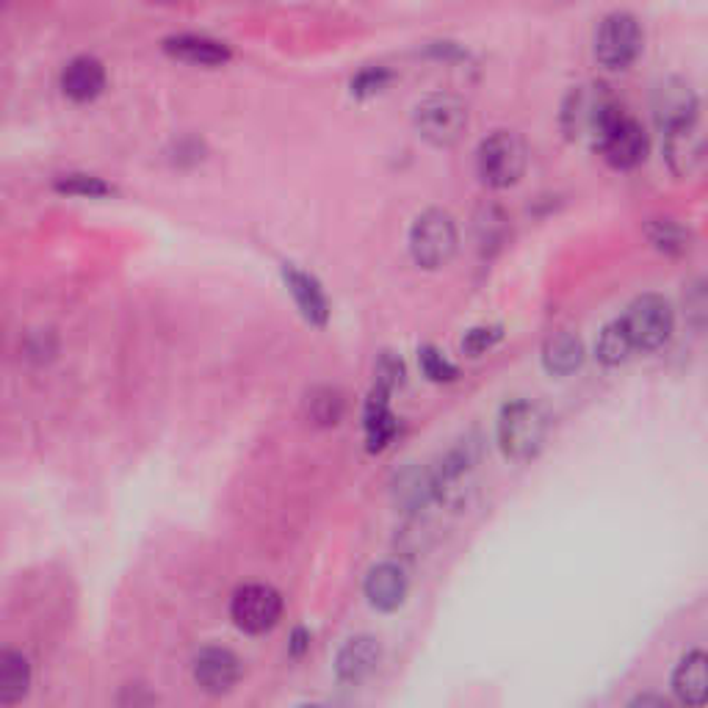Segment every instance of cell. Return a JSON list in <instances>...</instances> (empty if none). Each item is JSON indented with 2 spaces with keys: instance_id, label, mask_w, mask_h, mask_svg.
I'll use <instances>...</instances> for the list:
<instances>
[{
  "instance_id": "6da1fadb",
  "label": "cell",
  "mask_w": 708,
  "mask_h": 708,
  "mask_svg": "<svg viewBox=\"0 0 708 708\" xmlns=\"http://www.w3.org/2000/svg\"><path fill=\"white\" fill-rule=\"evenodd\" d=\"M499 445L510 460L527 462L540 454L542 443L548 437V415L542 413L540 404L529 399H515L504 404L499 415Z\"/></svg>"
},
{
  "instance_id": "7a4b0ae2",
  "label": "cell",
  "mask_w": 708,
  "mask_h": 708,
  "mask_svg": "<svg viewBox=\"0 0 708 708\" xmlns=\"http://www.w3.org/2000/svg\"><path fill=\"white\" fill-rule=\"evenodd\" d=\"M529 150L527 141L515 130H495L482 139L476 150V173L484 186L510 188L527 173Z\"/></svg>"
},
{
  "instance_id": "3957f363",
  "label": "cell",
  "mask_w": 708,
  "mask_h": 708,
  "mask_svg": "<svg viewBox=\"0 0 708 708\" xmlns=\"http://www.w3.org/2000/svg\"><path fill=\"white\" fill-rule=\"evenodd\" d=\"M456 244V225L451 219V214H445L441 208H430L413 222L410 227V255L421 268H443L454 258Z\"/></svg>"
},
{
  "instance_id": "277c9868",
  "label": "cell",
  "mask_w": 708,
  "mask_h": 708,
  "mask_svg": "<svg viewBox=\"0 0 708 708\" xmlns=\"http://www.w3.org/2000/svg\"><path fill=\"white\" fill-rule=\"evenodd\" d=\"M631 338L633 350L653 352L661 350L672 338L676 330V313L672 305L659 294H642L628 305L626 316L620 318Z\"/></svg>"
},
{
  "instance_id": "5b68a950",
  "label": "cell",
  "mask_w": 708,
  "mask_h": 708,
  "mask_svg": "<svg viewBox=\"0 0 708 708\" xmlns=\"http://www.w3.org/2000/svg\"><path fill=\"white\" fill-rule=\"evenodd\" d=\"M413 125L432 147H454L468 128V106L454 95H430L415 106Z\"/></svg>"
},
{
  "instance_id": "8992f818",
  "label": "cell",
  "mask_w": 708,
  "mask_h": 708,
  "mask_svg": "<svg viewBox=\"0 0 708 708\" xmlns=\"http://www.w3.org/2000/svg\"><path fill=\"white\" fill-rule=\"evenodd\" d=\"M645 45L642 26L628 11H614L601 20L596 31V59L607 70H628L639 59Z\"/></svg>"
},
{
  "instance_id": "52a82bcc",
  "label": "cell",
  "mask_w": 708,
  "mask_h": 708,
  "mask_svg": "<svg viewBox=\"0 0 708 708\" xmlns=\"http://www.w3.org/2000/svg\"><path fill=\"white\" fill-rule=\"evenodd\" d=\"M598 153L603 156V161L612 169L628 173V169H637L639 164L648 158V134H645L642 125L631 117L628 111H622L601 136H598L596 145Z\"/></svg>"
},
{
  "instance_id": "ba28073f",
  "label": "cell",
  "mask_w": 708,
  "mask_h": 708,
  "mask_svg": "<svg viewBox=\"0 0 708 708\" xmlns=\"http://www.w3.org/2000/svg\"><path fill=\"white\" fill-rule=\"evenodd\" d=\"M698 95L681 78H667L653 89V119L661 136L678 134V130L698 125Z\"/></svg>"
},
{
  "instance_id": "9c48e42d",
  "label": "cell",
  "mask_w": 708,
  "mask_h": 708,
  "mask_svg": "<svg viewBox=\"0 0 708 708\" xmlns=\"http://www.w3.org/2000/svg\"><path fill=\"white\" fill-rule=\"evenodd\" d=\"M230 614L242 631L264 633L277 626L279 614H283V598L274 587L247 584L233 596Z\"/></svg>"
},
{
  "instance_id": "30bf717a",
  "label": "cell",
  "mask_w": 708,
  "mask_h": 708,
  "mask_svg": "<svg viewBox=\"0 0 708 708\" xmlns=\"http://www.w3.org/2000/svg\"><path fill=\"white\" fill-rule=\"evenodd\" d=\"M194 678L210 695H225L242 678V661L227 648H205L194 659Z\"/></svg>"
},
{
  "instance_id": "8fae6325",
  "label": "cell",
  "mask_w": 708,
  "mask_h": 708,
  "mask_svg": "<svg viewBox=\"0 0 708 708\" xmlns=\"http://www.w3.org/2000/svg\"><path fill=\"white\" fill-rule=\"evenodd\" d=\"M410 590V579L396 562H382L365 576V598L380 612H396Z\"/></svg>"
},
{
  "instance_id": "7c38bea8",
  "label": "cell",
  "mask_w": 708,
  "mask_h": 708,
  "mask_svg": "<svg viewBox=\"0 0 708 708\" xmlns=\"http://www.w3.org/2000/svg\"><path fill=\"white\" fill-rule=\"evenodd\" d=\"M164 50L177 61H186L194 67H225L233 59L230 48L214 37L203 33H177L164 42Z\"/></svg>"
},
{
  "instance_id": "4fadbf2b",
  "label": "cell",
  "mask_w": 708,
  "mask_h": 708,
  "mask_svg": "<svg viewBox=\"0 0 708 708\" xmlns=\"http://www.w3.org/2000/svg\"><path fill=\"white\" fill-rule=\"evenodd\" d=\"M382 648L374 637H352L346 639L344 648L338 650V659H335V672L344 684H363L365 678H371L380 667Z\"/></svg>"
},
{
  "instance_id": "5bb4252c",
  "label": "cell",
  "mask_w": 708,
  "mask_h": 708,
  "mask_svg": "<svg viewBox=\"0 0 708 708\" xmlns=\"http://www.w3.org/2000/svg\"><path fill=\"white\" fill-rule=\"evenodd\" d=\"M363 430H365V449L382 451L396 437L399 421L391 410V393L374 387L363 410Z\"/></svg>"
},
{
  "instance_id": "9a60e30c",
  "label": "cell",
  "mask_w": 708,
  "mask_h": 708,
  "mask_svg": "<svg viewBox=\"0 0 708 708\" xmlns=\"http://www.w3.org/2000/svg\"><path fill=\"white\" fill-rule=\"evenodd\" d=\"M106 89V67L91 56H78L61 70V91L76 102H91Z\"/></svg>"
},
{
  "instance_id": "2e32d148",
  "label": "cell",
  "mask_w": 708,
  "mask_h": 708,
  "mask_svg": "<svg viewBox=\"0 0 708 708\" xmlns=\"http://www.w3.org/2000/svg\"><path fill=\"white\" fill-rule=\"evenodd\" d=\"M283 277L291 296H294L296 307L302 311V316L311 324H316V327H324L330 318V302L327 296H324L322 285L316 283V277H311L307 272H299L296 266H285Z\"/></svg>"
},
{
  "instance_id": "e0dca14e",
  "label": "cell",
  "mask_w": 708,
  "mask_h": 708,
  "mask_svg": "<svg viewBox=\"0 0 708 708\" xmlns=\"http://www.w3.org/2000/svg\"><path fill=\"white\" fill-rule=\"evenodd\" d=\"M672 692L681 704L704 706L708 700V656L704 650H692L681 659L672 672Z\"/></svg>"
},
{
  "instance_id": "ac0fdd59",
  "label": "cell",
  "mask_w": 708,
  "mask_h": 708,
  "mask_svg": "<svg viewBox=\"0 0 708 708\" xmlns=\"http://www.w3.org/2000/svg\"><path fill=\"white\" fill-rule=\"evenodd\" d=\"M393 499L404 512H419L435 499V476L432 468H404L393 482Z\"/></svg>"
},
{
  "instance_id": "d6986e66",
  "label": "cell",
  "mask_w": 708,
  "mask_h": 708,
  "mask_svg": "<svg viewBox=\"0 0 708 708\" xmlns=\"http://www.w3.org/2000/svg\"><path fill=\"white\" fill-rule=\"evenodd\" d=\"M704 153H706L704 134H700L698 125H692V128L687 130H678V134L665 136V156L676 175L698 173V167L704 164Z\"/></svg>"
},
{
  "instance_id": "ffe728a7",
  "label": "cell",
  "mask_w": 708,
  "mask_h": 708,
  "mask_svg": "<svg viewBox=\"0 0 708 708\" xmlns=\"http://www.w3.org/2000/svg\"><path fill=\"white\" fill-rule=\"evenodd\" d=\"M581 363H584V346H581L579 335L568 333V330L553 333L542 346V365L548 374L570 376L581 368Z\"/></svg>"
},
{
  "instance_id": "44dd1931",
  "label": "cell",
  "mask_w": 708,
  "mask_h": 708,
  "mask_svg": "<svg viewBox=\"0 0 708 708\" xmlns=\"http://www.w3.org/2000/svg\"><path fill=\"white\" fill-rule=\"evenodd\" d=\"M31 687V667L14 650H0V704H17Z\"/></svg>"
},
{
  "instance_id": "7402d4cb",
  "label": "cell",
  "mask_w": 708,
  "mask_h": 708,
  "mask_svg": "<svg viewBox=\"0 0 708 708\" xmlns=\"http://www.w3.org/2000/svg\"><path fill=\"white\" fill-rule=\"evenodd\" d=\"M507 233H510V219H507L504 210L499 205H488V208L479 210L476 216V244L479 253L484 258L499 253L507 242Z\"/></svg>"
},
{
  "instance_id": "603a6c76",
  "label": "cell",
  "mask_w": 708,
  "mask_h": 708,
  "mask_svg": "<svg viewBox=\"0 0 708 708\" xmlns=\"http://www.w3.org/2000/svg\"><path fill=\"white\" fill-rule=\"evenodd\" d=\"M633 352L637 350H633L631 338H628V333H626V327H622L620 318L618 322L607 324V327L601 330V335H598L596 354L603 365H609V368H612V365L626 363V360L631 357Z\"/></svg>"
},
{
  "instance_id": "cb8c5ba5",
  "label": "cell",
  "mask_w": 708,
  "mask_h": 708,
  "mask_svg": "<svg viewBox=\"0 0 708 708\" xmlns=\"http://www.w3.org/2000/svg\"><path fill=\"white\" fill-rule=\"evenodd\" d=\"M344 396H341L335 387H316V391L307 396V415H311L313 424L318 426H335L344 419Z\"/></svg>"
},
{
  "instance_id": "d4e9b609",
  "label": "cell",
  "mask_w": 708,
  "mask_h": 708,
  "mask_svg": "<svg viewBox=\"0 0 708 708\" xmlns=\"http://www.w3.org/2000/svg\"><path fill=\"white\" fill-rule=\"evenodd\" d=\"M648 238L653 242L656 249H661V253L667 255H681L689 249V233L672 219L650 222Z\"/></svg>"
},
{
  "instance_id": "484cf974",
  "label": "cell",
  "mask_w": 708,
  "mask_h": 708,
  "mask_svg": "<svg viewBox=\"0 0 708 708\" xmlns=\"http://www.w3.org/2000/svg\"><path fill=\"white\" fill-rule=\"evenodd\" d=\"M56 188H59L61 194H72V197H89V199L108 197V194L114 191L106 180H100V177L95 175H65L59 177Z\"/></svg>"
},
{
  "instance_id": "4316f807",
  "label": "cell",
  "mask_w": 708,
  "mask_h": 708,
  "mask_svg": "<svg viewBox=\"0 0 708 708\" xmlns=\"http://www.w3.org/2000/svg\"><path fill=\"white\" fill-rule=\"evenodd\" d=\"M419 363L430 382H454L460 376V368L441 350H435V346H424L419 352Z\"/></svg>"
},
{
  "instance_id": "83f0119b",
  "label": "cell",
  "mask_w": 708,
  "mask_h": 708,
  "mask_svg": "<svg viewBox=\"0 0 708 708\" xmlns=\"http://www.w3.org/2000/svg\"><path fill=\"white\" fill-rule=\"evenodd\" d=\"M504 338V327L501 324H490V327H473L462 335V352L468 357H482L484 352L493 350L499 341Z\"/></svg>"
},
{
  "instance_id": "f1b7e54d",
  "label": "cell",
  "mask_w": 708,
  "mask_h": 708,
  "mask_svg": "<svg viewBox=\"0 0 708 708\" xmlns=\"http://www.w3.org/2000/svg\"><path fill=\"white\" fill-rule=\"evenodd\" d=\"M404 363L399 354L393 352H382L380 360H376V382L374 387H382V391L393 393L399 385H404Z\"/></svg>"
},
{
  "instance_id": "f546056e",
  "label": "cell",
  "mask_w": 708,
  "mask_h": 708,
  "mask_svg": "<svg viewBox=\"0 0 708 708\" xmlns=\"http://www.w3.org/2000/svg\"><path fill=\"white\" fill-rule=\"evenodd\" d=\"M391 72L385 70V67H368V70L360 72L357 78L352 81V95L354 97H374L380 95L382 89L391 83Z\"/></svg>"
},
{
  "instance_id": "4dcf8cb0",
  "label": "cell",
  "mask_w": 708,
  "mask_h": 708,
  "mask_svg": "<svg viewBox=\"0 0 708 708\" xmlns=\"http://www.w3.org/2000/svg\"><path fill=\"white\" fill-rule=\"evenodd\" d=\"M687 311H689V318H692L695 327H698V330L704 327V318H706V291H704V283H698L687 294Z\"/></svg>"
},
{
  "instance_id": "1f68e13d",
  "label": "cell",
  "mask_w": 708,
  "mask_h": 708,
  "mask_svg": "<svg viewBox=\"0 0 708 708\" xmlns=\"http://www.w3.org/2000/svg\"><path fill=\"white\" fill-rule=\"evenodd\" d=\"M631 706H656V708H667L670 704H667L665 698H659V695H639V698L631 700Z\"/></svg>"
},
{
  "instance_id": "d6a6232c",
  "label": "cell",
  "mask_w": 708,
  "mask_h": 708,
  "mask_svg": "<svg viewBox=\"0 0 708 708\" xmlns=\"http://www.w3.org/2000/svg\"><path fill=\"white\" fill-rule=\"evenodd\" d=\"M307 642H311V637H307V633L299 628V631L294 633V653H302V650L307 648Z\"/></svg>"
},
{
  "instance_id": "836d02e7",
  "label": "cell",
  "mask_w": 708,
  "mask_h": 708,
  "mask_svg": "<svg viewBox=\"0 0 708 708\" xmlns=\"http://www.w3.org/2000/svg\"><path fill=\"white\" fill-rule=\"evenodd\" d=\"M156 3H167V0H156Z\"/></svg>"
}]
</instances>
